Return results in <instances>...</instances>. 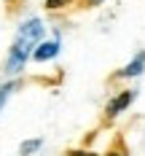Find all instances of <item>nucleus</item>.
<instances>
[{"label":"nucleus","instance_id":"obj_3","mask_svg":"<svg viewBox=\"0 0 145 156\" xmlns=\"http://www.w3.org/2000/svg\"><path fill=\"white\" fill-rule=\"evenodd\" d=\"M59 48H62L59 38H54V41H40V43L35 46V51H32V59H35V62L57 59V57H59Z\"/></svg>","mask_w":145,"mask_h":156},{"label":"nucleus","instance_id":"obj_2","mask_svg":"<svg viewBox=\"0 0 145 156\" xmlns=\"http://www.w3.org/2000/svg\"><path fill=\"white\" fill-rule=\"evenodd\" d=\"M134 97H137V89H121L118 94H113L110 102L105 105V121H113V119H118L124 110L134 102Z\"/></svg>","mask_w":145,"mask_h":156},{"label":"nucleus","instance_id":"obj_4","mask_svg":"<svg viewBox=\"0 0 145 156\" xmlns=\"http://www.w3.org/2000/svg\"><path fill=\"white\" fill-rule=\"evenodd\" d=\"M143 70H145V51H137L132 57V62L124 65L113 78H137V76H143Z\"/></svg>","mask_w":145,"mask_h":156},{"label":"nucleus","instance_id":"obj_9","mask_svg":"<svg viewBox=\"0 0 145 156\" xmlns=\"http://www.w3.org/2000/svg\"><path fill=\"white\" fill-rule=\"evenodd\" d=\"M67 156H97L94 151H83V148H78V151H70Z\"/></svg>","mask_w":145,"mask_h":156},{"label":"nucleus","instance_id":"obj_8","mask_svg":"<svg viewBox=\"0 0 145 156\" xmlns=\"http://www.w3.org/2000/svg\"><path fill=\"white\" fill-rule=\"evenodd\" d=\"M105 0H81V5L83 8H97V5H102Z\"/></svg>","mask_w":145,"mask_h":156},{"label":"nucleus","instance_id":"obj_1","mask_svg":"<svg viewBox=\"0 0 145 156\" xmlns=\"http://www.w3.org/2000/svg\"><path fill=\"white\" fill-rule=\"evenodd\" d=\"M43 32H46V27H43V22H40L38 16L24 19V22L16 27L14 43L8 48V57H5V65H3L5 76H19V73L24 70L27 59H32L35 46L43 41Z\"/></svg>","mask_w":145,"mask_h":156},{"label":"nucleus","instance_id":"obj_6","mask_svg":"<svg viewBox=\"0 0 145 156\" xmlns=\"http://www.w3.org/2000/svg\"><path fill=\"white\" fill-rule=\"evenodd\" d=\"M14 89H16V81H8V83L0 86V113H3V108H5V102H8V97H11Z\"/></svg>","mask_w":145,"mask_h":156},{"label":"nucleus","instance_id":"obj_10","mask_svg":"<svg viewBox=\"0 0 145 156\" xmlns=\"http://www.w3.org/2000/svg\"><path fill=\"white\" fill-rule=\"evenodd\" d=\"M105 156H124V148L118 151V143H116V145H113V148H110V151H108Z\"/></svg>","mask_w":145,"mask_h":156},{"label":"nucleus","instance_id":"obj_7","mask_svg":"<svg viewBox=\"0 0 145 156\" xmlns=\"http://www.w3.org/2000/svg\"><path fill=\"white\" fill-rule=\"evenodd\" d=\"M73 0H46V8L48 11H62V8H67Z\"/></svg>","mask_w":145,"mask_h":156},{"label":"nucleus","instance_id":"obj_5","mask_svg":"<svg viewBox=\"0 0 145 156\" xmlns=\"http://www.w3.org/2000/svg\"><path fill=\"white\" fill-rule=\"evenodd\" d=\"M40 145H43V140H40V137H35V140H24L22 145H19V154H22V156H30V154H35Z\"/></svg>","mask_w":145,"mask_h":156}]
</instances>
